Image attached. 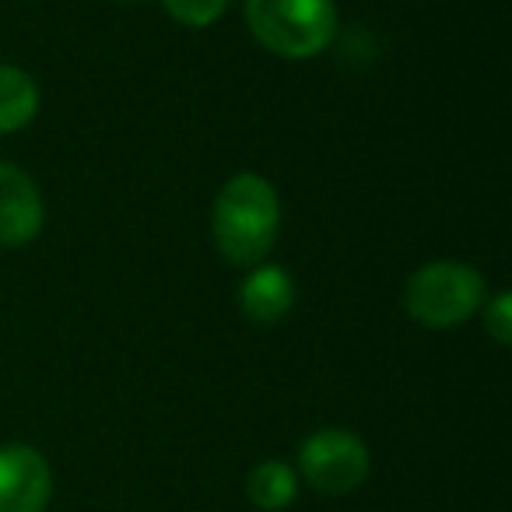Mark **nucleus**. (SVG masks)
<instances>
[{
  "instance_id": "1",
  "label": "nucleus",
  "mask_w": 512,
  "mask_h": 512,
  "mask_svg": "<svg viewBox=\"0 0 512 512\" xmlns=\"http://www.w3.org/2000/svg\"><path fill=\"white\" fill-rule=\"evenodd\" d=\"M211 228L218 253L235 267L264 264L281 232V200L271 179L256 172L232 176L214 197Z\"/></svg>"
},
{
  "instance_id": "2",
  "label": "nucleus",
  "mask_w": 512,
  "mask_h": 512,
  "mask_svg": "<svg viewBox=\"0 0 512 512\" xmlns=\"http://www.w3.org/2000/svg\"><path fill=\"white\" fill-rule=\"evenodd\" d=\"M253 39L281 60H313L337 39L334 0H246Z\"/></svg>"
},
{
  "instance_id": "3",
  "label": "nucleus",
  "mask_w": 512,
  "mask_h": 512,
  "mask_svg": "<svg viewBox=\"0 0 512 512\" xmlns=\"http://www.w3.org/2000/svg\"><path fill=\"white\" fill-rule=\"evenodd\" d=\"M488 299V285L477 267L463 260H432L418 267L404 285V309L428 330H453L467 323Z\"/></svg>"
},
{
  "instance_id": "4",
  "label": "nucleus",
  "mask_w": 512,
  "mask_h": 512,
  "mask_svg": "<svg viewBox=\"0 0 512 512\" xmlns=\"http://www.w3.org/2000/svg\"><path fill=\"white\" fill-rule=\"evenodd\" d=\"M372 470V453L348 428H320L299 449L302 481L320 495H351L362 488Z\"/></svg>"
},
{
  "instance_id": "5",
  "label": "nucleus",
  "mask_w": 512,
  "mask_h": 512,
  "mask_svg": "<svg viewBox=\"0 0 512 512\" xmlns=\"http://www.w3.org/2000/svg\"><path fill=\"white\" fill-rule=\"evenodd\" d=\"M53 495L50 463L39 449L0 446V512H46Z\"/></svg>"
},
{
  "instance_id": "6",
  "label": "nucleus",
  "mask_w": 512,
  "mask_h": 512,
  "mask_svg": "<svg viewBox=\"0 0 512 512\" xmlns=\"http://www.w3.org/2000/svg\"><path fill=\"white\" fill-rule=\"evenodd\" d=\"M46 221L39 183L15 162H0V246H29Z\"/></svg>"
},
{
  "instance_id": "7",
  "label": "nucleus",
  "mask_w": 512,
  "mask_h": 512,
  "mask_svg": "<svg viewBox=\"0 0 512 512\" xmlns=\"http://www.w3.org/2000/svg\"><path fill=\"white\" fill-rule=\"evenodd\" d=\"M295 306V281L285 267L278 264H256L239 285V309L249 323L271 327L285 320Z\"/></svg>"
},
{
  "instance_id": "8",
  "label": "nucleus",
  "mask_w": 512,
  "mask_h": 512,
  "mask_svg": "<svg viewBox=\"0 0 512 512\" xmlns=\"http://www.w3.org/2000/svg\"><path fill=\"white\" fill-rule=\"evenodd\" d=\"M39 113V85L29 71L0 64V134L25 130Z\"/></svg>"
},
{
  "instance_id": "9",
  "label": "nucleus",
  "mask_w": 512,
  "mask_h": 512,
  "mask_svg": "<svg viewBox=\"0 0 512 512\" xmlns=\"http://www.w3.org/2000/svg\"><path fill=\"white\" fill-rule=\"evenodd\" d=\"M246 495L256 509L281 512L299 498V474L285 460H264L256 463L246 477Z\"/></svg>"
},
{
  "instance_id": "10",
  "label": "nucleus",
  "mask_w": 512,
  "mask_h": 512,
  "mask_svg": "<svg viewBox=\"0 0 512 512\" xmlns=\"http://www.w3.org/2000/svg\"><path fill=\"white\" fill-rule=\"evenodd\" d=\"M165 15L186 29H207L228 11V0H162Z\"/></svg>"
},
{
  "instance_id": "11",
  "label": "nucleus",
  "mask_w": 512,
  "mask_h": 512,
  "mask_svg": "<svg viewBox=\"0 0 512 512\" xmlns=\"http://www.w3.org/2000/svg\"><path fill=\"white\" fill-rule=\"evenodd\" d=\"M484 330L495 337L502 348L512 344V295L509 292H498L491 299H484Z\"/></svg>"
},
{
  "instance_id": "12",
  "label": "nucleus",
  "mask_w": 512,
  "mask_h": 512,
  "mask_svg": "<svg viewBox=\"0 0 512 512\" xmlns=\"http://www.w3.org/2000/svg\"><path fill=\"white\" fill-rule=\"evenodd\" d=\"M120 4H141V0H120Z\"/></svg>"
}]
</instances>
